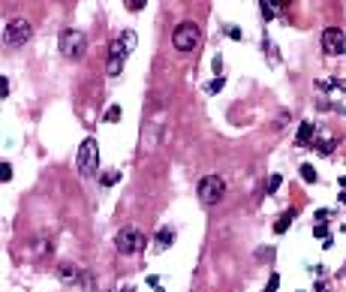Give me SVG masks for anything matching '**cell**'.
<instances>
[{
  "instance_id": "obj_5",
  "label": "cell",
  "mask_w": 346,
  "mask_h": 292,
  "mask_svg": "<svg viewBox=\"0 0 346 292\" xmlns=\"http://www.w3.org/2000/svg\"><path fill=\"white\" fill-rule=\"evenodd\" d=\"M223 196H226V181H223L220 175H205L199 181V199L205 205H217Z\"/></svg>"
},
{
  "instance_id": "obj_26",
  "label": "cell",
  "mask_w": 346,
  "mask_h": 292,
  "mask_svg": "<svg viewBox=\"0 0 346 292\" xmlns=\"http://www.w3.org/2000/svg\"><path fill=\"white\" fill-rule=\"evenodd\" d=\"M148 286H154L157 292H163V286H160V277H148Z\"/></svg>"
},
{
  "instance_id": "obj_3",
  "label": "cell",
  "mask_w": 346,
  "mask_h": 292,
  "mask_svg": "<svg viewBox=\"0 0 346 292\" xmlns=\"http://www.w3.org/2000/svg\"><path fill=\"white\" fill-rule=\"evenodd\" d=\"M202 39V30L196 21H184L175 27V33H172V45H175L178 51H193Z\"/></svg>"
},
{
  "instance_id": "obj_18",
  "label": "cell",
  "mask_w": 346,
  "mask_h": 292,
  "mask_svg": "<svg viewBox=\"0 0 346 292\" xmlns=\"http://www.w3.org/2000/svg\"><path fill=\"white\" fill-rule=\"evenodd\" d=\"M259 12H262V19H265V21H271V19H274V6L268 3V0H262V6H259Z\"/></svg>"
},
{
  "instance_id": "obj_16",
  "label": "cell",
  "mask_w": 346,
  "mask_h": 292,
  "mask_svg": "<svg viewBox=\"0 0 346 292\" xmlns=\"http://www.w3.org/2000/svg\"><path fill=\"white\" fill-rule=\"evenodd\" d=\"M120 115H124V112H120V106H109L106 121H109V124H117V121H120Z\"/></svg>"
},
{
  "instance_id": "obj_31",
  "label": "cell",
  "mask_w": 346,
  "mask_h": 292,
  "mask_svg": "<svg viewBox=\"0 0 346 292\" xmlns=\"http://www.w3.org/2000/svg\"><path fill=\"white\" fill-rule=\"evenodd\" d=\"M268 3H271V6H277V3H280V0H268Z\"/></svg>"
},
{
  "instance_id": "obj_9",
  "label": "cell",
  "mask_w": 346,
  "mask_h": 292,
  "mask_svg": "<svg viewBox=\"0 0 346 292\" xmlns=\"http://www.w3.org/2000/svg\"><path fill=\"white\" fill-rule=\"evenodd\" d=\"M58 274H60V280H66V283H84L81 268H78V265H73V262H63V265L58 268Z\"/></svg>"
},
{
  "instance_id": "obj_25",
  "label": "cell",
  "mask_w": 346,
  "mask_h": 292,
  "mask_svg": "<svg viewBox=\"0 0 346 292\" xmlns=\"http://www.w3.org/2000/svg\"><path fill=\"white\" fill-rule=\"evenodd\" d=\"M0 178H3V181H9V178H12V166H9V163L0 166Z\"/></svg>"
},
{
  "instance_id": "obj_14",
  "label": "cell",
  "mask_w": 346,
  "mask_h": 292,
  "mask_svg": "<svg viewBox=\"0 0 346 292\" xmlns=\"http://www.w3.org/2000/svg\"><path fill=\"white\" fill-rule=\"evenodd\" d=\"M99 181H102V187H115V184L120 181V172H117V169H109V172H106V175H102Z\"/></svg>"
},
{
  "instance_id": "obj_29",
  "label": "cell",
  "mask_w": 346,
  "mask_h": 292,
  "mask_svg": "<svg viewBox=\"0 0 346 292\" xmlns=\"http://www.w3.org/2000/svg\"><path fill=\"white\" fill-rule=\"evenodd\" d=\"M120 292H135V289H133V286H127V289H120Z\"/></svg>"
},
{
  "instance_id": "obj_2",
  "label": "cell",
  "mask_w": 346,
  "mask_h": 292,
  "mask_svg": "<svg viewBox=\"0 0 346 292\" xmlns=\"http://www.w3.org/2000/svg\"><path fill=\"white\" fill-rule=\"evenodd\" d=\"M58 45H60V51H63V58H69V60H78V58L84 55V48H88V37H84L81 30L66 27V30L60 33Z\"/></svg>"
},
{
  "instance_id": "obj_12",
  "label": "cell",
  "mask_w": 346,
  "mask_h": 292,
  "mask_svg": "<svg viewBox=\"0 0 346 292\" xmlns=\"http://www.w3.org/2000/svg\"><path fill=\"white\" fill-rule=\"evenodd\" d=\"M295 217H298V211H295V208H289V211H286V214H283L280 220H277V223H274V232H277V235H283V232L289 229V223H292V220H295Z\"/></svg>"
},
{
  "instance_id": "obj_15",
  "label": "cell",
  "mask_w": 346,
  "mask_h": 292,
  "mask_svg": "<svg viewBox=\"0 0 346 292\" xmlns=\"http://www.w3.org/2000/svg\"><path fill=\"white\" fill-rule=\"evenodd\" d=\"M280 184H283V178H280V175H271V178H268V187H265V193H268V196H274L277 190H280Z\"/></svg>"
},
{
  "instance_id": "obj_13",
  "label": "cell",
  "mask_w": 346,
  "mask_h": 292,
  "mask_svg": "<svg viewBox=\"0 0 346 292\" xmlns=\"http://www.w3.org/2000/svg\"><path fill=\"white\" fill-rule=\"evenodd\" d=\"M301 181H304V184H316V169L310 166V163L301 166Z\"/></svg>"
},
{
  "instance_id": "obj_19",
  "label": "cell",
  "mask_w": 346,
  "mask_h": 292,
  "mask_svg": "<svg viewBox=\"0 0 346 292\" xmlns=\"http://www.w3.org/2000/svg\"><path fill=\"white\" fill-rule=\"evenodd\" d=\"M277 286H280V274H271V277H268V283H265V289H262V292H277Z\"/></svg>"
},
{
  "instance_id": "obj_27",
  "label": "cell",
  "mask_w": 346,
  "mask_h": 292,
  "mask_svg": "<svg viewBox=\"0 0 346 292\" xmlns=\"http://www.w3.org/2000/svg\"><path fill=\"white\" fill-rule=\"evenodd\" d=\"M313 292H328V286H325V283H316V289H313Z\"/></svg>"
},
{
  "instance_id": "obj_30",
  "label": "cell",
  "mask_w": 346,
  "mask_h": 292,
  "mask_svg": "<svg viewBox=\"0 0 346 292\" xmlns=\"http://www.w3.org/2000/svg\"><path fill=\"white\" fill-rule=\"evenodd\" d=\"M340 202H343V205H346V193H340Z\"/></svg>"
},
{
  "instance_id": "obj_10",
  "label": "cell",
  "mask_w": 346,
  "mask_h": 292,
  "mask_svg": "<svg viewBox=\"0 0 346 292\" xmlns=\"http://www.w3.org/2000/svg\"><path fill=\"white\" fill-rule=\"evenodd\" d=\"M313 136H316V124H313V121H304V124L298 127V133H295V145H298V148L310 145V142H313Z\"/></svg>"
},
{
  "instance_id": "obj_8",
  "label": "cell",
  "mask_w": 346,
  "mask_h": 292,
  "mask_svg": "<svg viewBox=\"0 0 346 292\" xmlns=\"http://www.w3.org/2000/svg\"><path fill=\"white\" fill-rule=\"evenodd\" d=\"M135 48V33L133 30H124L117 39H112L109 45V60H127V55Z\"/></svg>"
},
{
  "instance_id": "obj_24",
  "label": "cell",
  "mask_w": 346,
  "mask_h": 292,
  "mask_svg": "<svg viewBox=\"0 0 346 292\" xmlns=\"http://www.w3.org/2000/svg\"><path fill=\"white\" fill-rule=\"evenodd\" d=\"M226 37H229V39H244V33H241L238 27H232V24H229V27H226Z\"/></svg>"
},
{
  "instance_id": "obj_22",
  "label": "cell",
  "mask_w": 346,
  "mask_h": 292,
  "mask_svg": "<svg viewBox=\"0 0 346 292\" xmlns=\"http://www.w3.org/2000/svg\"><path fill=\"white\" fill-rule=\"evenodd\" d=\"M124 70V60H109V76H120Z\"/></svg>"
},
{
  "instance_id": "obj_28",
  "label": "cell",
  "mask_w": 346,
  "mask_h": 292,
  "mask_svg": "<svg viewBox=\"0 0 346 292\" xmlns=\"http://www.w3.org/2000/svg\"><path fill=\"white\" fill-rule=\"evenodd\" d=\"M340 187H343V190H346V175H343V178H340Z\"/></svg>"
},
{
  "instance_id": "obj_1",
  "label": "cell",
  "mask_w": 346,
  "mask_h": 292,
  "mask_svg": "<svg viewBox=\"0 0 346 292\" xmlns=\"http://www.w3.org/2000/svg\"><path fill=\"white\" fill-rule=\"evenodd\" d=\"M76 166L84 178H91L96 175V169H99V145L96 139H84L81 148H78V157H76Z\"/></svg>"
},
{
  "instance_id": "obj_32",
  "label": "cell",
  "mask_w": 346,
  "mask_h": 292,
  "mask_svg": "<svg viewBox=\"0 0 346 292\" xmlns=\"http://www.w3.org/2000/svg\"><path fill=\"white\" fill-rule=\"evenodd\" d=\"M343 235H346V223H343Z\"/></svg>"
},
{
  "instance_id": "obj_6",
  "label": "cell",
  "mask_w": 346,
  "mask_h": 292,
  "mask_svg": "<svg viewBox=\"0 0 346 292\" xmlns=\"http://www.w3.org/2000/svg\"><path fill=\"white\" fill-rule=\"evenodd\" d=\"M30 33H33L30 21H24V19H12V21L6 24V30H3V42H6V45H24V42L30 39Z\"/></svg>"
},
{
  "instance_id": "obj_20",
  "label": "cell",
  "mask_w": 346,
  "mask_h": 292,
  "mask_svg": "<svg viewBox=\"0 0 346 292\" xmlns=\"http://www.w3.org/2000/svg\"><path fill=\"white\" fill-rule=\"evenodd\" d=\"M223 88H226V78H214L211 84H208V94H220Z\"/></svg>"
},
{
  "instance_id": "obj_21",
  "label": "cell",
  "mask_w": 346,
  "mask_h": 292,
  "mask_svg": "<svg viewBox=\"0 0 346 292\" xmlns=\"http://www.w3.org/2000/svg\"><path fill=\"white\" fill-rule=\"evenodd\" d=\"M124 3H127V9H130V12H142L148 0H124Z\"/></svg>"
},
{
  "instance_id": "obj_4",
  "label": "cell",
  "mask_w": 346,
  "mask_h": 292,
  "mask_svg": "<svg viewBox=\"0 0 346 292\" xmlns=\"http://www.w3.org/2000/svg\"><path fill=\"white\" fill-rule=\"evenodd\" d=\"M115 247H117L120 256H133V253H138V250L145 247V235H142V229H135V226L120 229L117 238H115Z\"/></svg>"
},
{
  "instance_id": "obj_17",
  "label": "cell",
  "mask_w": 346,
  "mask_h": 292,
  "mask_svg": "<svg viewBox=\"0 0 346 292\" xmlns=\"http://www.w3.org/2000/svg\"><path fill=\"white\" fill-rule=\"evenodd\" d=\"M316 151H319V154H331V151H334V142H331V139H319V142H316Z\"/></svg>"
},
{
  "instance_id": "obj_7",
  "label": "cell",
  "mask_w": 346,
  "mask_h": 292,
  "mask_svg": "<svg viewBox=\"0 0 346 292\" xmlns=\"http://www.w3.org/2000/svg\"><path fill=\"white\" fill-rule=\"evenodd\" d=\"M322 51L331 55V58H340L346 51V37H343L340 27H325L322 30Z\"/></svg>"
},
{
  "instance_id": "obj_11",
  "label": "cell",
  "mask_w": 346,
  "mask_h": 292,
  "mask_svg": "<svg viewBox=\"0 0 346 292\" xmlns=\"http://www.w3.org/2000/svg\"><path fill=\"white\" fill-rule=\"evenodd\" d=\"M172 241H175V232L163 226V229L157 232V241H154V250H166V247H169Z\"/></svg>"
},
{
  "instance_id": "obj_23",
  "label": "cell",
  "mask_w": 346,
  "mask_h": 292,
  "mask_svg": "<svg viewBox=\"0 0 346 292\" xmlns=\"http://www.w3.org/2000/svg\"><path fill=\"white\" fill-rule=\"evenodd\" d=\"M313 235L325 241V238H328V226H325V223H316V226H313Z\"/></svg>"
}]
</instances>
